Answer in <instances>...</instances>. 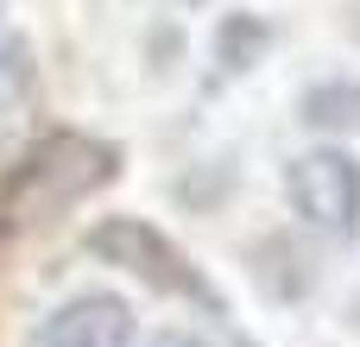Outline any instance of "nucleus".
<instances>
[{
  "mask_svg": "<svg viewBox=\"0 0 360 347\" xmlns=\"http://www.w3.org/2000/svg\"><path fill=\"white\" fill-rule=\"evenodd\" d=\"M120 177V152L95 133H44L0 183V234H32L57 221L70 202L108 190Z\"/></svg>",
  "mask_w": 360,
  "mask_h": 347,
  "instance_id": "f257e3e1",
  "label": "nucleus"
},
{
  "mask_svg": "<svg viewBox=\"0 0 360 347\" xmlns=\"http://www.w3.org/2000/svg\"><path fill=\"white\" fill-rule=\"evenodd\" d=\"M89 253L101 259V266H120V272H133L139 284H152V291H171V297H190V303H221L215 297V284L190 266V253L184 247H171L152 221H133V215H114V221H95L89 228Z\"/></svg>",
  "mask_w": 360,
  "mask_h": 347,
  "instance_id": "f03ea898",
  "label": "nucleus"
},
{
  "mask_svg": "<svg viewBox=\"0 0 360 347\" xmlns=\"http://www.w3.org/2000/svg\"><path fill=\"white\" fill-rule=\"evenodd\" d=\"M285 190H291V209H297L310 228H323V234H335V240H354L360 234V164L342 145L304 152V158L291 164Z\"/></svg>",
  "mask_w": 360,
  "mask_h": 347,
  "instance_id": "7ed1b4c3",
  "label": "nucleus"
},
{
  "mask_svg": "<svg viewBox=\"0 0 360 347\" xmlns=\"http://www.w3.org/2000/svg\"><path fill=\"white\" fill-rule=\"evenodd\" d=\"M133 335H139V322L114 291H82L44 316L38 347H133Z\"/></svg>",
  "mask_w": 360,
  "mask_h": 347,
  "instance_id": "20e7f679",
  "label": "nucleus"
},
{
  "mask_svg": "<svg viewBox=\"0 0 360 347\" xmlns=\"http://www.w3.org/2000/svg\"><path fill=\"white\" fill-rule=\"evenodd\" d=\"M253 278H259L278 303H291V297H304V291L316 284V266H310L304 240L272 234V240H259V247H253Z\"/></svg>",
  "mask_w": 360,
  "mask_h": 347,
  "instance_id": "39448f33",
  "label": "nucleus"
},
{
  "mask_svg": "<svg viewBox=\"0 0 360 347\" xmlns=\"http://www.w3.org/2000/svg\"><path fill=\"white\" fill-rule=\"evenodd\" d=\"M272 51V25L259 19V13H221V25H215V63L221 70H253L259 57Z\"/></svg>",
  "mask_w": 360,
  "mask_h": 347,
  "instance_id": "423d86ee",
  "label": "nucleus"
},
{
  "mask_svg": "<svg viewBox=\"0 0 360 347\" xmlns=\"http://www.w3.org/2000/svg\"><path fill=\"white\" fill-rule=\"evenodd\" d=\"M297 120L316 133H354L360 126V82H316L297 101Z\"/></svg>",
  "mask_w": 360,
  "mask_h": 347,
  "instance_id": "0eeeda50",
  "label": "nucleus"
},
{
  "mask_svg": "<svg viewBox=\"0 0 360 347\" xmlns=\"http://www.w3.org/2000/svg\"><path fill=\"white\" fill-rule=\"evenodd\" d=\"M32 95V44L25 38H0V107Z\"/></svg>",
  "mask_w": 360,
  "mask_h": 347,
  "instance_id": "6e6552de",
  "label": "nucleus"
},
{
  "mask_svg": "<svg viewBox=\"0 0 360 347\" xmlns=\"http://www.w3.org/2000/svg\"><path fill=\"white\" fill-rule=\"evenodd\" d=\"M234 190V164H196L184 183H177V196L190 202V209H209V202H221Z\"/></svg>",
  "mask_w": 360,
  "mask_h": 347,
  "instance_id": "1a4fd4ad",
  "label": "nucleus"
},
{
  "mask_svg": "<svg viewBox=\"0 0 360 347\" xmlns=\"http://www.w3.org/2000/svg\"><path fill=\"white\" fill-rule=\"evenodd\" d=\"M146 347H202V341H196L190 329H158V335H152Z\"/></svg>",
  "mask_w": 360,
  "mask_h": 347,
  "instance_id": "9d476101",
  "label": "nucleus"
},
{
  "mask_svg": "<svg viewBox=\"0 0 360 347\" xmlns=\"http://www.w3.org/2000/svg\"><path fill=\"white\" fill-rule=\"evenodd\" d=\"M184 6H202V0H184Z\"/></svg>",
  "mask_w": 360,
  "mask_h": 347,
  "instance_id": "9b49d317",
  "label": "nucleus"
},
{
  "mask_svg": "<svg viewBox=\"0 0 360 347\" xmlns=\"http://www.w3.org/2000/svg\"><path fill=\"white\" fill-rule=\"evenodd\" d=\"M234 347H253V341H234Z\"/></svg>",
  "mask_w": 360,
  "mask_h": 347,
  "instance_id": "f8f14e48",
  "label": "nucleus"
}]
</instances>
